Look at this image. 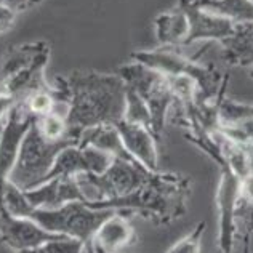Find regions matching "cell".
Masks as SVG:
<instances>
[{"label":"cell","mask_w":253,"mask_h":253,"mask_svg":"<svg viewBox=\"0 0 253 253\" xmlns=\"http://www.w3.org/2000/svg\"><path fill=\"white\" fill-rule=\"evenodd\" d=\"M61 237L68 236L53 234V232L45 231L32 218L13 215L6 209L5 202L0 204V242H3L8 249L15 252L36 249L45 242Z\"/></svg>","instance_id":"9c48e42d"},{"label":"cell","mask_w":253,"mask_h":253,"mask_svg":"<svg viewBox=\"0 0 253 253\" xmlns=\"http://www.w3.org/2000/svg\"><path fill=\"white\" fill-rule=\"evenodd\" d=\"M18 101L16 99H13L11 96L8 95H3V93H0V122H3V119L8 114V111L15 106Z\"/></svg>","instance_id":"7402d4cb"},{"label":"cell","mask_w":253,"mask_h":253,"mask_svg":"<svg viewBox=\"0 0 253 253\" xmlns=\"http://www.w3.org/2000/svg\"><path fill=\"white\" fill-rule=\"evenodd\" d=\"M205 228H207V223L199 221L194 226V229L183 239H179L173 247L169 249L167 253H202V239L205 234Z\"/></svg>","instance_id":"d6986e66"},{"label":"cell","mask_w":253,"mask_h":253,"mask_svg":"<svg viewBox=\"0 0 253 253\" xmlns=\"http://www.w3.org/2000/svg\"><path fill=\"white\" fill-rule=\"evenodd\" d=\"M16 21V13L11 11L6 6L0 5V34L10 31L13 28V24Z\"/></svg>","instance_id":"44dd1931"},{"label":"cell","mask_w":253,"mask_h":253,"mask_svg":"<svg viewBox=\"0 0 253 253\" xmlns=\"http://www.w3.org/2000/svg\"><path fill=\"white\" fill-rule=\"evenodd\" d=\"M205 10L234 24L253 23V0H197Z\"/></svg>","instance_id":"2e32d148"},{"label":"cell","mask_w":253,"mask_h":253,"mask_svg":"<svg viewBox=\"0 0 253 253\" xmlns=\"http://www.w3.org/2000/svg\"><path fill=\"white\" fill-rule=\"evenodd\" d=\"M36 117L31 114L23 101L8 111L0 126V204L5 202V188L15 169L19 149Z\"/></svg>","instance_id":"ba28073f"},{"label":"cell","mask_w":253,"mask_h":253,"mask_svg":"<svg viewBox=\"0 0 253 253\" xmlns=\"http://www.w3.org/2000/svg\"><path fill=\"white\" fill-rule=\"evenodd\" d=\"M86 250H88V253H109V252H104V250L98 249V247H93V245H90V247H86Z\"/></svg>","instance_id":"603a6c76"},{"label":"cell","mask_w":253,"mask_h":253,"mask_svg":"<svg viewBox=\"0 0 253 253\" xmlns=\"http://www.w3.org/2000/svg\"><path fill=\"white\" fill-rule=\"evenodd\" d=\"M39 2H42V0H0V5L6 6V8H10L11 11H15L18 15V13L32 8V6L37 5Z\"/></svg>","instance_id":"ffe728a7"},{"label":"cell","mask_w":253,"mask_h":253,"mask_svg":"<svg viewBox=\"0 0 253 253\" xmlns=\"http://www.w3.org/2000/svg\"><path fill=\"white\" fill-rule=\"evenodd\" d=\"M117 74L122 77L126 86L135 90L148 104L152 119V131L161 141L167 117L176 104L169 79L161 72L136 61L125 63L117 69Z\"/></svg>","instance_id":"277c9868"},{"label":"cell","mask_w":253,"mask_h":253,"mask_svg":"<svg viewBox=\"0 0 253 253\" xmlns=\"http://www.w3.org/2000/svg\"><path fill=\"white\" fill-rule=\"evenodd\" d=\"M178 5L184 10L189 23L186 45L209 41H215L219 43L234 31V23L205 10L197 0H178Z\"/></svg>","instance_id":"30bf717a"},{"label":"cell","mask_w":253,"mask_h":253,"mask_svg":"<svg viewBox=\"0 0 253 253\" xmlns=\"http://www.w3.org/2000/svg\"><path fill=\"white\" fill-rule=\"evenodd\" d=\"M23 192L34 209L53 210L69 202H86L76 176H56Z\"/></svg>","instance_id":"8fae6325"},{"label":"cell","mask_w":253,"mask_h":253,"mask_svg":"<svg viewBox=\"0 0 253 253\" xmlns=\"http://www.w3.org/2000/svg\"><path fill=\"white\" fill-rule=\"evenodd\" d=\"M151 173L152 171L146 170L141 164L116 157L109 167L99 175L84 173L76 178L86 202H99L131 194Z\"/></svg>","instance_id":"52a82bcc"},{"label":"cell","mask_w":253,"mask_h":253,"mask_svg":"<svg viewBox=\"0 0 253 253\" xmlns=\"http://www.w3.org/2000/svg\"><path fill=\"white\" fill-rule=\"evenodd\" d=\"M86 250V245L74 237H61L55 241H48L36 249L21 250L16 253H84Z\"/></svg>","instance_id":"ac0fdd59"},{"label":"cell","mask_w":253,"mask_h":253,"mask_svg":"<svg viewBox=\"0 0 253 253\" xmlns=\"http://www.w3.org/2000/svg\"><path fill=\"white\" fill-rule=\"evenodd\" d=\"M114 211L90 209L85 202H69L53 210L31 207L24 216L32 218L45 231L79 239L88 247L101 223Z\"/></svg>","instance_id":"8992f818"},{"label":"cell","mask_w":253,"mask_h":253,"mask_svg":"<svg viewBox=\"0 0 253 253\" xmlns=\"http://www.w3.org/2000/svg\"><path fill=\"white\" fill-rule=\"evenodd\" d=\"M154 32L161 46L176 48V46L186 45L189 23L184 10L176 3L175 8L157 15L154 19Z\"/></svg>","instance_id":"5bb4252c"},{"label":"cell","mask_w":253,"mask_h":253,"mask_svg":"<svg viewBox=\"0 0 253 253\" xmlns=\"http://www.w3.org/2000/svg\"><path fill=\"white\" fill-rule=\"evenodd\" d=\"M223 59L229 66L253 68V23L236 24L223 42Z\"/></svg>","instance_id":"9a60e30c"},{"label":"cell","mask_w":253,"mask_h":253,"mask_svg":"<svg viewBox=\"0 0 253 253\" xmlns=\"http://www.w3.org/2000/svg\"><path fill=\"white\" fill-rule=\"evenodd\" d=\"M124 121L143 125L146 128H149L152 131V119L148 104L143 101V98L138 93L126 86V99H125V111H124ZM154 133V131H152ZM156 136V135H154Z\"/></svg>","instance_id":"e0dca14e"},{"label":"cell","mask_w":253,"mask_h":253,"mask_svg":"<svg viewBox=\"0 0 253 253\" xmlns=\"http://www.w3.org/2000/svg\"><path fill=\"white\" fill-rule=\"evenodd\" d=\"M77 146L69 141H59L45 136L32 122L29 131L19 149V156L15 169L10 175V181L21 191H28L39 186L55 164V159L63 149Z\"/></svg>","instance_id":"5b68a950"},{"label":"cell","mask_w":253,"mask_h":253,"mask_svg":"<svg viewBox=\"0 0 253 253\" xmlns=\"http://www.w3.org/2000/svg\"><path fill=\"white\" fill-rule=\"evenodd\" d=\"M114 126L128 154L146 170L159 171V139L154 136V133L143 125L126 122L124 119Z\"/></svg>","instance_id":"7c38bea8"},{"label":"cell","mask_w":253,"mask_h":253,"mask_svg":"<svg viewBox=\"0 0 253 253\" xmlns=\"http://www.w3.org/2000/svg\"><path fill=\"white\" fill-rule=\"evenodd\" d=\"M250 77L253 79V68H252V71H250Z\"/></svg>","instance_id":"cb8c5ba5"},{"label":"cell","mask_w":253,"mask_h":253,"mask_svg":"<svg viewBox=\"0 0 253 253\" xmlns=\"http://www.w3.org/2000/svg\"><path fill=\"white\" fill-rule=\"evenodd\" d=\"M128 216V213L119 210L111 213L93 236V247H98L109 253H122L125 249L135 245L138 241V234Z\"/></svg>","instance_id":"4fadbf2b"},{"label":"cell","mask_w":253,"mask_h":253,"mask_svg":"<svg viewBox=\"0 0 253 253\" xmlns=\"http://www.w3.org/2000/svg\"><path fill=\"white\" fill-rule=\"evenodd\" d=\"M56 86L63 95L69 133L79 143L86 130L116 125L124 117L126 84L117 72L72 71L58 77Z\"/></svg>","instance_id":"6da1fadb"},{"label":"cell","mask_w":253,"mask_h":253,"mask_svg":"<svg viewBox=\"0 0 253 253\" xmlns=\"http://www.w3.org/2000/svg\"><path fill=\"white\" fill-rule=\"evenodd\" d=\"M191 181L179 173L152 171L131 194L112 201L85 202L95 210H119L139 215L156 226H167L188 211Z\"/></svg>","instance_id":"7a4b0ae2"},{"label":"cell","mask_w":253,"mask_h":253,"mask_svg":"<svg viewBox=\"0 0 253 253\" xmlns=\"http://www.w3.org/2000/svg\"><path fill=\"white\" fill-rule=\"evenodd\" d=\"M131 61L141 63L161 72L165 77H184L197 86L196 104H209L226 90L229 77L213 64H202L179 55L175 48L159 46L154 50H138L131 53Z\"/></svg>","instance_id":"3957f363"}]
</instances>
